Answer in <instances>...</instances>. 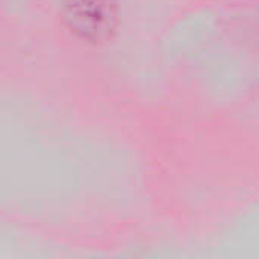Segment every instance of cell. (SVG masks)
Here are the masks:
<instances>
[]
</instances>
